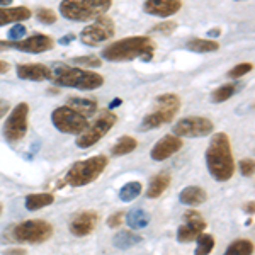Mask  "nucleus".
I'll list each match as a JSON object with an SVG mask.
<instances>
[{"label": "nucleus", "mask_w": 255, "mask_h": 255, "mask_svg": "<svg viewBox=\"0 0 255 255\" xmlns=\"http://www.w3.org/2000/svg\"><path fill=\"white\" fill-rule=\"evenodd\" d=\"M113 0H61L60 14L73 22H87L106 15Z\"/></svg>", "instance_id": "5"}, {"label": "nucleus", "mask_w": 255, "mask_h": 255, "mask_svg": "<svg viewBox=\"0 0 255 255\" xmlns=\"http://www.w3.org/2000/svg\"><path fill=\"white\" fill-rule=\"evenodd\" d=\"M179 201L182 204H186V206H201L203 203H206L208 201V194L206 191H204L203 187L199 186H189L186 189H182L179 194Z\"/></svg>", "instance_id": "20"}, {"label": "nucleus", "mask_w": 255, "mask_h": 255, "mask_svg": "<svg viewBox=\"0 0 255 255\" xmlns=\"http://www.w3.org/2000/svg\"><path fill=\"white\" fill-rule=\"evenodd\" d=\"M12 2H14V0H0V5L7 7V5H12Z\"/></svg>", "instance_id": "46"}, {"label": "nucleus", "mask_w": 255, "mask_h": 255, "mask_svg": "<svg viewBox=\"0 0 255 255\" xmlns=\"http://www.w3.org/2000/svg\"><path fill=\"white\" fill-rule=\"evenodd\" d=\"M116 123H118L116 114L111 113V111H102L96 121H94L92 125H89L84 133H80L79 136H77V141H75L77 146L79 148L94 146L97 141H101V139L109 133L111 128L116 125Z\"/></svg>", "instance_id": "8"}, {"label": "nucleus", "mask_w": 255, "mask_h": 255, "mask_svg": "<svg viewBox=\"0 0 255 255\" xmlns=\"http://www.w3.org/2000/svg\"><path fill=\"white\" fill-rule=\"evenodd\" d=\"M118 106H121V99H114V102H111V109L118 108Z\"/></svg>", "instance_id": "45"}, {"label": "nucleus", "mask_w": 255, "mask_h": 255, "mask_svg": "<svg viewBox=\"0 0 255 255\" xmlns=\"http://www.w3.org/2000/svg\"><path fill=\"white\" fill-rule=\"evenodd\" d=\"M175 29H177L175 20H163V22L153 26L151 32H157V34H162V36H170L172 32H175Z\"/></svg>", "instance_id": "33"}, {"label": "nucleus", "mask_w": 255, "mask_h": 255, "mask_svg": "<svg viewBox=\"0 0 255 255\" xmlns=\"http://www.w3.org/2000/svg\"><path fill=\"white\" fill-rule=\"evenodd\" d=\"M204 230H206V221L201 216V213H197L196 209H189L184 215V225L177 230V240L180 244H191Z\"/></svg>", "instance_id": "14"}, {"label": "nucleus", "mask_w": 255, "mask_h": 255, "mask_svg": "<svg viewBox=\"0 0 255 255\" xmlns=\"http://www.w3.org/2000/svg\"><path fill=\"white\" fill-rule=\"evenodd\" d=\"M206 165L211 177L218 182H228L235 174V158L226 133H216L211 136L206 150Z\"/></svg>", "instance_id": "1"}, {"label": "nucleus", "mask_w": 255, "mask_h": 255, "mask_svg": "<svg viewBox=\"0 0 255 255\" xmlns=\"http://www.w3.org/2000/svg\"><path fill=\"white\" fill-rule=\"evenodd\" d=\"M155 56V41L150 36H131L114 41L108 48L102 49V58L114 63H121V61H151Z\"/></svg>", "instance_id": "2"}, {"label": "nucleus", "mask_w": 255, "mask_h": 255, "mask_svg": "<svg viewBox=\"0 0 255 255\" xmlns=\"http://www.w3.org/2000/svg\"><path fill=\"white\" fill-rule=\"evenodd\" d=\"M36 19H38L41 24H55L58 15L51 9H38L36 10Z\"/></svg>", "instance_id": "34"}, {"label": "nucleus", "mask_w": 255, "mask_h": 255, "mask_svg": "<svg viewBox=\"0 0 255 255\" xmlns=\"http://www.w3.org/2000/svg\"><path fill=\"white\" fill-rule=\"evenodd\" d=\"M141 189H143L141 182H136V180L128 182L119 189V199H121L123 203H131V201H134L139 194H141Z\"/></svg>", "instance_id": "29"}, {"label": "nucleus", "mask_w": 255, "mask_h": 255, "mask_svg": "<svg viewBox=\"0 0 255 255\" xmlns=\"http://www.w3.org/2000/svg\"><path fill=\"white\" fill-rule=\"evenodd\" d=\"M238 168H240V172H242V175H244V177H254V172H255L254 158L240 160V163H238Z\"/></svg>", "instance_id": "36"}, {"label": "nucleus", "mask_w": 255, "mask_h": 255, "mask_svg": "<svg viewBox=\"0 0 255 255\" xmlns=\"http://www.w3.org/2000/svg\"><path fill=\"white\" fill-rule=\"evenodd\" d=\"M55 203V196L49 194V192H36V194H29L26 196V209L29 211H38V209L44 208V206H49V204Z\"/></svg>", "instance_id": "23"}, {"label": "nucleus", "mask_w": 255, "mask_h": 255, "mask_svg": "<svg viewBox=\"0 0 255 255\" xmlns=\"http://www.w3.org/2000/svg\"><path fill=\"white\" fill-rule=\"evenodd\" d=\"M213 249H215V238H213V235L203 232L196 238V255H209L213 252Z\"/></svg>", "instance_id": "31"}, {"label": "nucleus", "mask_w": 255, "mask_h": 255, "mask_svg": "<svg viewBox=\"0 0 255 255\" xmlns=\"http://www.w3.org/2000/svg\"><path fill=\"white\" fill-rule=\"evenodd\" d=\"M182 146L184 143L179 136H175V134H165V136L158 139L157 145L151 148L150 157L155 162H163V160L170 158L172 155H175Z\"/></svg>", "instance_id": "15"}, {"label": "nucleus", "mask_w": 255, "mask_h": 255, "mask_svg": "<svg viewBox=\"0 0 255 255\" xmlns=\"http://www.w3.org/2000/svg\"><path fill=\"white\" fill-rule=\"evenodd\" d=\"M254 244L250 240H235L228 245L223 255H252Z\"/></svg>", "instance_id": "30"}, {"label": "nucleus", "mask_w": 255, "mask_h": 255, "mask_svg": "<svg viewBox=\"0 0 255 255\" xmlns=\"http://www.w3.org/2000/svg\"><path fill=\"white\" fill-rule=\"evenodd\" d=\"M49 80L56 87H73L79 90H96L104 85V77L101 73L89 72L85 68L67 67V65L56 67Z\"/></svg>", "instance_id": "3"}, {"label": "nucleus", "mask_w": 255, "mask_h": 255, "mask_svg": "<svg viewBox=\"0 0 255 255\" xmlns=\"http://www.w3.org/2000/svg\"><path fill=\"white\" fill-rule=\"evenodd\" d=\"M182 9V0H146L143 10L155 17H170Z\"/></svg>", "instance_id": "16"}, {"label": "nucleus", "mask_w": 255, "mask_h": 255, "mask_svg": "<svg viewBox=\"0 0 255 255\" xmlns=\"http://www.w3.org/2000/svg\"><path fill=\"white\" fill-rule=\"evenodd\" d=\"M109 165V158L106 155H96L87 160L75 162L68 168L65 175V182L72 187H84L96 180L104 174V170Z\"/></svg>", "instance_id": "4"}, {"label": "nucleus", "mask_w": 255, "mask_h": 255, "mask_svg": "<svg viewBox=\"0 0 255 255\" xmlns=\"http://www.w3.org/2000/svg\"><path fill=\"white\" fill-rule=\"evenodd\" d=\"M99 223V215L96 211H84L79 213L70 221V232L75 237H87L94 232L96 225Z\"/></svg>", "instance_id": "17"}, {"label": "nucleus", "mask_w": 255, "mask_h": 255, "mask_svg": "<svg viewBox=\"0 0 255 255\" xmlns=\"http://www.w3.org/2000/svg\"><path fill=\"white\" fill-rule=\"evenodd\" d=\"M187 49H191V51L194 53H213V51H218L220 49V44H218V41H213V39H191L187 41Z\"/></svg>", "instance_id": "27"}, {"label": "nucleus", "mask_w": 255, "mask_h": 255, "mask_svg": "<svg viewBox=\"0 0 255 255\" xmlns=\"http://www.w3.org/2000/svg\"><path fill=\"white\" fill-rule=\"evenodd\" d=\"M254 208H255V203H254V201H250V203L245 206V211L250 213V215H254Z\"/></svg>", "instance_id": "44"}, {"label": "nucleus", "mask_w": 255, "mask_h": 255, "mask_svg": "<svg viewBox=\"0 0 255 255\" xmlns=\"http://www.w3.org/2000/svg\"><path fill=\"white\" fill-rule=\"evenodd\" d=\"M51 75H53L51 68H48L43 63H22L17 67V77L22 80L43 82L51 79Z\"/></svg>", "instance_id": "18"}, {"label": "nucleus", "mask_w": 255, "mask_h": 255, "mask_svg": "<svg viewBox=\"0 0 255 255\" xmlns=\"http://www.w3.org/2000/svg\"><path fill=\"white\" fill-rule=\"evenodd\" d=\"M125 216H126L125 211H118V213H114V215H111L108 218V226L109 228H118V226L125 221Z\"/></svg>", "instance_id": "37"}, {"label": "nucleus", "mask_w": 255, "mask_h": 255, "mask_svg": "<svg viewBox=\"0 0 255 255\" xmlns=\"http://www.w3.org/2000/svg\"><path fill=\"white\" fill-rule=\"evenodd\" d=\"M27 126H29V106L26 102H20L7 116V121L2 129L3 138L9 143H17L26 136Z\"/></svg>", "instance_id": "10"}, {"label": "nucleus", "mask_w": 255, "mask_h": 255, "mask_svg": "<svg viewBox=\"0 0 255 255\" xmlns=\"http://www.w3.org/2000/svg\"><path fill=\"white\" fill-rule=\"evenodd\" d=\"M72 63L77 65V67H84V68H97L102 65V60L99 56H94V55H85V56H75L72 58Z\"/></svg>", "instance_id": "32"}, {"label": "nucleus", "mask_w": 255, "mask_h": 255, "mask_svg": "<svg viewBox=\"0 0 255 255\" xmlns=\"http://www.w3.org/2000/svg\"><path fill=\"white\" fill-rule=\"evenodd\" d=\"M240 85L237 84H226V85H221V87H218L213 90L211 94V101L215 102V104H221V102H226L228 99H232L235 96V92L238 90Z\"/></svg>", "instance_id": "28"}, {"label": "nucleus", "mask_w": 255, "mask_h": 255, "mask_svg": "<svg viewBox=\"0 0 255 255\" xmlns=\"http://www.w3.org/2000/svg\"><path fill=\"white\" fill-rule=\"evenodd\" d=\"M73 39H75V34H72V32H70V34L63 36V38H60V39H58V43H60V44H68V43H72Z\"/></svg>", "instance_id": "41"}, {"label": "nucleus", "mask_w": 255, "mask_h": 255, "mask_svg": "<svg viewBox=\"0 0 255 255\" xmlns=\"http://www.w3.org/2000/svg\"><path fill=\"white\" fill-rule=\"evenodd\" d=\"M170 180H172L170 174H167V172H160V174H157L150 180V186L146 189V197H150V199H157V197H160L168 189V186H170Z\"/></svg>", "instance_id": "22"}, {"label": "nucleus", "mask_w": 255, "mask_h": 255, "mask_svg": "<svg viewBox=\"0 0 255 255\" xmlns=\"http://www.w3.org/2000/svg\"><path fill=\"white\" fill-rule=\"evenodd\" d=\"M9 109H10L9 101H3V99H0V119L5 116L7 113H9Z\"/></svg>", "instance_id": "39"}, {"label": "nucleus", "mask_w": 255, "mask_h": 255, "mask_svg": "<svg viewBox=\"0 0 255 255\" xmlns=\"http://www.w3.org/2000/svg\"><path fill=\"white\" fill-rule=\"evenodd\" d=\"M10 235L20 244L38 245L53 237V226L44 220H26L15 225Z\"/></svg>", "instance_id": "7"}, {"label": "nucleus", "mask_w": 255, "mask_h": 255, "mask_svg": "<svg viewBox=\"0 0 255 255\" xmlns=\"http://www.w3.org/2000/svg\"><path fill=\"white\" fill-rule=\"evenodd\" d=\"M31 9L24 5L19 7H0V26H7L12 22H22V20L31 19Z\"/></svg>", "instance_id": "19"}, {"label": "nucleus", "mask_w": 255, "mask_h": 255, "mask_svg": "<svg viewBox=\"0 0 255 255\" xmlns=\"http://www.w3.org/2000/svg\"><path fill=\"white\" fill-rule=\"evenodd\" d=\"M0 215H2V204H0Z\"/></svg>", "instance_id": "47"}, {"label": "nucleus", "mask_w": 255, "mask_h": 255, "mask_svg": "<svg viewBox=\"0 0 255 255\" xmlns=\"http://www.w3.org/2000/svg\"><path fill=\"white\" fill-rule=\"evenodd\" d=\"M53 46H55V41L46 34H34L31 38L19 41H0V51H3V49H17V51L32 53V55L49 51V49H53Z\"/></svg>", "instance_id": "13"}, {"label": "nucleus", "mask_w": 255, "mask_h": 255, "mask_svg": "<svg viewBox=\"0 0 255 255\" xmlns=\"http://www.w3.org/2000/svg\"><path fill=\"white\" fill-rule=\"evenodd\" d=\"M51 123L60 133L65 134H80L89 126L87 118L82 116L72 108H68V106H61V108H56L53 111Z\"/></svg>", "instance_id": "9"}, {"label": "nucleus", "mask_w": 255, "mask_h": 255, "mask_svg": "<svg viewBox=\"0 0 255 255\" xmlns=\"http://www.w3.org/2000/svg\"><path fill=\"white\" fill-rule=\"evenodd\" d=\"M114 34H116V24H114V20L108 17V15H101L92 24L84 27V31L80 32V41L85 46H97V44L111 39Z\"/></svg>", "instance_id": "11"}, {"label": "nucleus", "mask_w": 255, "mask_h": 255, "mask_svg": "<svg viewBox=\"0 0 255 255\" xmlns=\"http://www.w3.org/2000/svg\"><path fill=\"white\" fill-rule=\"evenodd\" d=\"M126 225L129 226L131 230H139V228H146L148 223H150V216L145 209H131L129 213H126Z\"/></svg>", "instance_id": "24"}, {"label": "nucleus", "mask_w": 255, "mask_h": 255, "mask_svg": "<svg viewBox=\"0 0 255 255\" xmlns=\"http://www.w3.org/2000/svg\"><path fill=\"white\" fill-rule=\"evenodd\" d=\"M208 36H209V38H218V36H221V29H220V27H215V29H209V31H208Z\"/></svg>", "instance_id": "43"}, {"label": "nucleus", "mask_w": 255, "mask_h": 255, "mask_svg": "<svg viewBox=\"0 0 255 255\" xmlns=\"http://www.w3.org/2000/svg\"><path fill=\"white\" fill-rule=\"evenodd\" d=\"M213 129H215L213 121L203 116L184 118L179 123H175L174 128H172L174 134L179 138H203L211 134Z\"/></svg>", "instance_id": "12"}, {"label": "nucleus", "mask_w": 255, "mask_h": 255, "mask_svg": "<svg viewBox=\"0 0 255 255\" xmlns=\"http://www.w3.org/2000/svg\"><path fill=\"white\" fill-rule=\"evenodd\" d=\"M254 70V65L252 63H240L237 65V67H233L232 70L228 72V77L230 79H242L244 75H247V73H250Z\"/></svg>", "instance_id": "35"}, {"label": "nucleus", "mask_w": 255, "mask_h": 255, "mask_svg": "<svg viewBox=\"0 0 255 255\" xmlns=\"http://www.w3.org/2000/svg\"><path fill=\"white\" fill-rule=\"evenodd\" d=\"M136 146H138V141L133 136H121L114 143L111 153H113V157H123V155H128V153H131V151H134Z\"/></svg>", "instance_id": "26"}, {"label": "nucleus", "mask_w": 255, "mask_h": 255, "mask_svg": "<svg viewBox=\"0 0 255 255\" xmlns=\"http://www.w3.org/2000/svg\"><path fill=\"white\" fill-rule=\"evenodd\" d=\"M24 34H26V27H24L20 22H17V24H15V26L9 31V38H10L12 41H19Z\"/></svg>", "instance_id": "38"}, {"label": "nucleus", "mask_w": 255, "mask_h": 255, "mask_svg": "<svg viewBox=\"0 0 255 255\" xmlns=\"http://www.w3.org/2000/svg\"><path fill=\"white\" fill-rule=\"evenodd\" d=\"M67 106L85 118L94 116L99 109V104L96 102V99H84V97H70L67 101Z\"/></svg>", "instance_id": "21"}, {"label": "nucleus", "mask_w": 255, "mask_h": 255, "mask_svg": "<svg viewBox=\"0 0 255 255\" xmlns=\"http://www.w3.org/2000/svg\"><path fill=\"white\" fill-rule=\"evenodd\" d=\"M10 70V65L7 63V61L0 60V75H3V73H7Z\"/></svg>", "instance_id": "42"}, {"label": "nucleus", "mask_w": 255, "mask_h": 255, "mask_svg": "<svg viewBox=\"0 0 255 255\" xmlns=\"http://www.w3.org/2000/svg\"><path fill=\"white\" fill-rule=\"evenodd\" d=\"M139 242H141V237L136 235V233H133V232H126V230L116 233L113 238V245L116 247V249H121V250L131 249V247L138 245Z\"/></svg>", "instance_id": "25"}, {"label": "nucleus", "mask_w": 255, "mask_h": 255, "mask_svg": "<svg viewBox=\"0 0 255 255\" xmlns=\"http://www.w3.org/2000/svg\"><path fill=\"white\" fill-rule=\"evenodd\" d=\"M155 111L148 113L143 118L139 129L141 131H150V129H157V128L167 125V123L174 121L175 114L180 111V97L177 94H162L155 99Z\"/></svg>", "instance_id": "6"}, {"label": "nucleus", "mask_w": 255, "mask_h": 255, "mask_svg": "<svg viewBox=\"0 0 255 255\" xmlns=\"http://www.w3.org/2000/svg\"><path fill=\"white\" fill-rule=\"evenodd\" d=\"M3 255H27V252L24 249H9L3 252Z\"/></svg>", "instance_id": "40"}]
</instances>
